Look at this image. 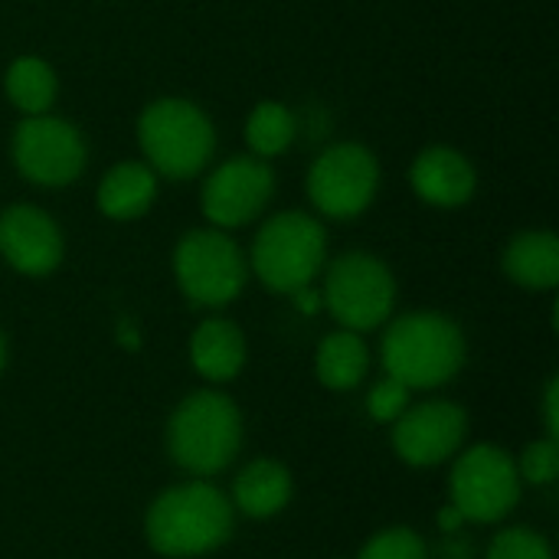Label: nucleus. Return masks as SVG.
Returning <instances> with one entry per match:
<instances>
[{
	"mask_svg": "<svg viewBox=\"0 0 559 559\" xmlns=\"http://www.w3.org/2000/svg\"><path fill=\"white\" fill-rule=\"evenodd\" d=\"M409 386H403L400 380H393V377H383L373 390H370V396H367V413L377 419V423H396L403 413H406V406H409Z\"/></svg>",
	"mask_w": 559,
	"mask_h": 559,
	"instance_id": "nucleus-25",
	"label": "nucleus"
},
{
	"mask_svg": "<svg viewBox=\"0 0 559 559\" xmlns=\"http://www.w3.org/2000/svg\"><path fill=\"white\" fill-rule=\"evenodd\" d=\"M383 370L409 390H436L465 367V334L439 311L396 318L383 334Z\"/></svg>",
	"mask_w": 559,
	"mask_h": 559,
	"instance_id": "nucleus-2",
	"label": "nucleus"
},
{
	"mask_svg": "<svg viewBox=\"0 0 559 559\" xmlns=\"http://www.w3.org/2000/svg\"><path fill=\"white\" fill-rule=\"evenodd\" d=\"M3 364H7V341H3V334H0V373H3Z\"/></svg>",
	"mask_w": 559,
	"mask_h": 559,
	"instance_id": "nucleus-28",
	"label": "nucleus"
},
{
	"mask_svg": "<svg viewBox=\"0 0 559 559\" xmlns=\"http://www.w3.org/2000/svg\"><path fill=\"white\" fill-rule=\"evenodd\" d=\"M190 364L210 383H229L246 367V337L226 318H206L190 337Z\"/></svg>",
	"mask_w": 559,
	"mask_h": 559,
	"instance_id": "nucleus-16",
	"label": "nucleus"
},
{
	"mask_svg": "<svg viewBox=\"0 0 559 559\" xmlns=\"http://www.w3.org/2000/svg\"><path fill=\"white\" fill-rule=\"evenodd\" d=\"M10 157L20 177L36 187H69L85 170L82 131L56 115H23L13 131Z\"/></svg>",
	"mask_w": 559,
	"mask_h": 559,
	"instance_id": "nucleus-10",
	"label": "nucleus"
},
{
	"mask_svg": "<svg viewBox=\"0 0 559 559\" xmlns=\"http://www.w3.org/2000/svg\"><path fill=\"white\" fill-rule=\"evenodd\" d=\"M468 432V416L462 406L449 400H429L419 406H406V413L393 423V449L413 468H432L449 462Z\"/></svg>",
	"mask_w": 559,
	"mask_h": 559,
	"instance_id": "nucleus-12",
	"label": "nucleus"
},
{
	"mask_svg": "<svg viewBox=\"0 0 559 559\" xmlns=\"http://www.w3.org/2000/svg\"><path fill=\"white\" fill-rule=\"evenodd\" d=\"M242 445V416L239 406L219 390L190 393L167 423V449L170 459L197 475L210 478L229 468Z\"/></svg>",
	"mask_w": 559,
	"mask_h": 559,
	"instance_id": "nucleus-4",
	"label": "nucleus"
},
{
	"mask_svg": "<svg viewBox=\"0 0 559 559\" xmlns=\"http://www.w3.org/2000/svg\"><path fill=\"white\" fill-rule=\"evenodd\" d=\"M367 370H370V350L357 331L341 328L328 334L314 350V373L321 386L328 390H337V393L354 390L364 383Z\"/></svg>",
	"mask_w": 559,
	"mask_h": 559,
	"instance_id": "nucleus-19",
	"label": "nucleus"
},
{
	"mask_svg": "<svg viewBox=\"0 0 559 559\" xmlns=\"http://www.w3.org/2000/svg\"><path fill=\"white\" fill-rule=\"evenodd\" d=\"M321 305L347 331H373L390 321L396 305V278L390 265L370 252H347L328 265Z\"/></svg>",
	"mask_w": 559,
	"mask_h": 559,
	"instance_id": "nucleus-7",
	"label": "nucleus"
},
{
	"mask_svg": "<svg viewBox=\"0 0 559 559\" xmlns=\"http://www.w3.org/2000/svg\"><path fill=\"white\" fill-rule=\"evenodd\" d=\"M292 501V475L282 462L275 459H255L246 465L233 485V504L246 518L265 521L275 518L288 508Z\"/></svg>",
	"mask_w": 559,
	"mask_h": 559,
	"instance_id": "nucleus-18",
	"label": "nucleus"
},
{
	"mask_svg": "<svg viewBox=\"0 0 559 559\" xmlns=\"http://www.w3.org/2000/svg\"><path fill=\"white\" fill-rule=\"evenodd\" d=\"M426 540L413 527H386L373 534L357 559H426Z\"/></svg>",
	"mask_w": 559,
	"mask_h": 559,
	"instance_id": "nucleus-22",
	"label": "nucleus"
},
{
	"mask_svg": "<svg viewBox=\"0 0 559 559\" xmlns=\"http://www.w3.org/2000/svg\"><path fill=\"white\" fill-rule=\"evenodd\" d=\"M380 190V160L357 141L324 147L308 170V200L328 219L360 216Z\"/></svg>",
	"mask_w": 559,
	"mask_h": 559,
	"instance_id": "nucleus-8",
	"label": "nucleus"
},
{
	"mask_svg": "<svg viewBox=\"0 0 559 559\" xmlns=\"http://www.w3.org/2000/svg\"><path fill=\"white\" fill-rule=\"evenodd\" d=\"M462 524H465V518H462V514H459V511H455L452 504L439 511V531H442V534H455V531H459Z\"/></svg>",
	"mask_w": 559,
	"mask_h": 559,
	"instance_id": "nucleus-27",
	"label": "nucleus"
},
{
	"mask_svg": "<svg viewBox=\"0 0 559 559\" xmlns=\"http://www.w3.org/2000/svg\"><path fill=\"white\" fill-rule=\"evenodd\" d=\"M504 275L527 292H550L559 282V239L550 229H524L518 233L504 255Z\"/></svg>",
	"mask_w": 559,
	"mask_h": 559,
	"instance_id": "nucleus-17",
	"label": "nucleus"
},
{
	"mask_svg": "<svg viewBox=\"0 0 559 559\" xmlns=\"http://www.w3.org/2000/svg\"><path fill=\"white\" fill-rule=\"evenodd\" d=\"M518 475H521V481H531V485H554L559 475L557 439L531 442L524 449V455L518 459Z\"/></svg>",
	"mask_w": 559,
	"mask_h": 559,
	"instance_id": "nucleus-24",
	"label": "nucleus"
},
{
	"mask_svg": "<svg viewBox=\"0 0 559 559\" xmlns=\"http://www.w3.org/2000/svg\"><path fill=\"white\" fill-rule=\"evenodd\" d=\"M138 144L144 164L167 180H190L197 177L213 151L216 131L210 115L190 98H154L138 118Z\"/></svg>",
	"mask_w": 559,
	"mask_h": 559,
	"instance_id": "nucleus-3",
	"label": "nucleus"
},
{
	"mask_svg": "<svg viewBox=\"0 0 559 559\" xmlns=\"http://www.w3.org/2000/svg\"><path fill=\"white\" fill-rule=\"evenodd\" d=\"M98 210L115 223L141 219L157 200V174L144 160H121L98 180Z\"/></svg>",
	"mask_w": 559,
	"mask_h": 559,
	"instance_id": "nucleus-15",
	"label": "nucleus"
},
{
	"mask_svg": "<svg viewBox=\"0 0 559 559\" xmlns=\"http://www.w3.org/2000/svg\"><path fill=\"white\" fill-rule=\"evenodd\" d=\"M275 197V170L255 154H236L223 160L203 183L200 206L216 229H239L262 216Z\"/></svg>",
	"mask_w": 559,
	"mask_h": 559,
	"instance_id": "nucleus-11",
	"label": "nucleus"
},
{
	"mask_svg": "<svg viewBox=\"0 0 559 559\" xmlns=\"http://www.w3.org/2000/svg\"><path fill=\"white\" fill-rule=\"evenodd\" d=\"M0 255L13 272L43 278L59 269L66 239L46 210L33 203H13L0 213Z\"/></svg>",
	"mask_w": 559,
	"mask_h": 559,
	"instance_id": "nucleus-13",
	"label": "nucleus"
},
{
	"mask_svg": "<svg viewBox=\"0 0 559 559\" xmlns=\"http://www.w3.org/2000/svg\"><path fill=\"white\" fill-rule=\"evenodd\" d=\"M174 275L180 292L200 308H223L239 298L249 262L226 229H193L174 249Z\"/></svg>",
	"mask_w": 559,
	"mask_h": 559,
	"instance_id": "nucleus-6",
	"label": "nucleus"
},
{
	"mask_svg": "<svg viewBox=\"0 0 559 559\" xmlns=\"http://www.w3.org/2000/svg\"><path fill=\"white\" fill-rule=\"evenodd\" d=\"M328 233L321 219L301 210L275 213L255 236L249 265L269 292L295 295L324 272Z\"/></svg>",
	"mask_w": 559,
	"mask_h": 559,
	"instance_id": "nucleus-5",
	"label": "nucleus"
},
{
	"mask_svg": "<svg viewBox=\"0 0 559 559\" xmlns=\"http://www.w3.org/2000/svg\"><path fill=\"white\" fill-rule=\"evenodd\" d=\"M229 534L233 504L219 488L206 481H187L157 495L144 514V537L160 557H203L219 550Z\"/></svg>",
	"mask_w": 559,
	"mask_h": 559,
	"instance_id": "nucleus-1",
	"label": "nucleus"
},
{
	"mask_svg": "<svg viewBox=\"0 0 559 559\" xmlns=\"http://www.w3.org/2000/svg\"><path fill=\"white\" fill-rule=\"evenodd\" d=\"M295 134H298V118L282 102H259L246 118L249 154H255L262 160L285 154L295 144Z\"/></svg>",
	"mask_w": 559,
	"mask_h": 559,
	"instance_id": "nucleus-21",
	"label": "nucleus"
},
{
	"mask_svg": "<svg viewBox=\"0 0 559 559\" xmlns=\"http://www.w3.org/2000/svg\"><path fill=\"white\" fill-rule=\"evenodd\" d=\"M3 92L23 115H46L59 95V79L46 59L16 56L3 72Z\"/></svg>",
	"mask_w": 559,
	"mask_h": 559,
	"instance_id": "nucleus-20",
	"label": "nucleus"
},
{
	"mask_svg": "<svg viewBox=\"0 0 559 559\" xmlns=\"http://www.w3.org/2000/svg\"><path fill=\"white\" fill-rule=\"evenodd\" d=\"M488 559H554V550L544 534L531 527H508L491 540Z\"/></svg>",
	"mask_w": 559,
	"mask_h": 559,
	"instance_id": "nucleus-23",
	"label": "nucleus"
},
{
	"mask_svg": "<svg viewBox=\"0 0 559 559\" xmlns=\"http://www.w3.org/2000/svg\"><path fill=\"white\" fill-rule=\"evenodd\" d=\"M452 508L475 524L504 521L521 501V475L518 462L498 445L468 449L449 478Z\"/></svg>",
	"mask_w": 559,
	"mask_h": 559,
	"instance_id": "nucleus-9",
	"label": "nucleus"
},
{
	"mask_svg": "<svg viewBox=\"0 0 559 559\" xmlns=\"http://www.w3.org/2000/svg\"><path fill=\"white\" fill-rule=\"evenodd\" d=\"M559 386L557 380H550V386H547V400H544V413H547V432H550V439H557V429H559Z\"/></svg>",
	"mask_w": 559,
	"mask_h": 559,
	"instance_id": "nucleus-26",
	"label": "nucleus"
},
{
	"mask_svg": "<svg viewBox=\"0 0 559 559\" xmlns=\"http://www.w3.org/2000/svg\"><path fill=\"white\" fill-rule=\"evenodd\" d=\"M409 183L423 203L439 210H459L475 197L478 170L462 151L449 144H432L416 154L409 167Z\"/></svg>",
	"mask_w": 559,
	"mask_h": 559,
	"instance_id": "nucleus-14",
	"label": "nucleus"
}]
</instances>
